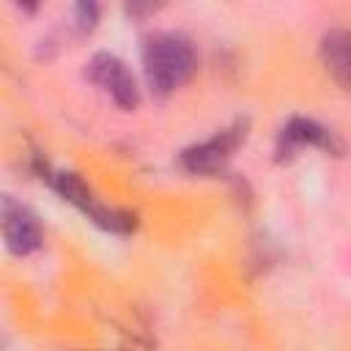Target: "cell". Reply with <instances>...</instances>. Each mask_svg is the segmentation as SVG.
Returning a JSON list of instances; mask_svg holds the SVG:
<instances>
[{"mask_svg":"<svg viewBox=\"0 0 351 351\" xmlns=\"http://www.w3.org/2000/svg\"><path fill=\"white\" fill-rule=\"evenodd\" d=\"M304 148H321V151H329V154H340L343 151V143L337 140V134L318 123L315 118H304V115H293L288 118L280 132H277V140H274V159L277 162H291L299 151Z\"/></svg>","mask_w":351,"mask_h":351,"instance_id":"5b68a950","label":"cell"},{"mask_svg":"<svg viewBox=\"0 0 351 351\" xmlns=\"http://www.w3.org/2000/svg\"><path fill=\"white\" fill-rule=\"evenodd\" d=\"M96 22H99V5L96 3H77L74 8H71V30L77 33V36H88V33H93V27H96Z\"/></svg>","mask_w":351,"mask_h":351,"instance_id":"ba28073f","label":"cell"},{"mask_svg":"<svg viewBox=\"0 0 351 351\" xmlns=\"http://www.w3.org/2000/svg\"><path fill=\"white\" fill-rule=\"evenodd\" d=\"M85 80L101 88L121 110H137L140 104V82L132 69L115 52H96L85 63Z\"/></svg>","mask_w":351,"mask_h":351,"instance_id":"277c9868","label":"cell"},{"mask_svg":"<svg viewBox=\"0 0 351 351\" xmlns=\"http://www.w3.org/2000/svg\"><path fill=\"white\" fill-rule=\"evenodd\" d=\"M0 222H3V241L11 255H33L44 247V228L33 208H27L22 200L5 195L3 208H0Z\"/></svg>","mask_w":351,"mask_h":351,"instance_id":"8992f818","label":"cell"},{"mask_svg":"<svg viewBox=\"0 0 351 351\" xmlns=\"http://www.w3.org/2000/svg\"><path fill=\"white\" fill-rule=\"evenodd\" d=\"M41 178H47V184L66 200L71 203L77 211H82L96 228L107 230V233H118L126 236L137 228V214L110 206L104 200L96 197V192L85 184V178L74 170H52V167H41Z\"/></svg>","mask_w":351,"mask_h":351,"instance_id":"7a4b0ae2","label":"cell"},{"mask_svg":"<svg viewBox=\"0 0 351 351\" xmlns=\"http://www.w3.org/2000/svg\"><path fill=\"white\" fill-rule=\"evenodd\" d=\"M247 132H250L247 118H236L233 123L217 129L211 137L186 145L178 154L181 170H186L189 176H217V173H222L225 165L230 162V156L247 140Z\"/></svg>","mask_w":351,"mask_h":351,"instance_id":"3957f363","label":"cell"},{"mask_svg":"<svg viewBox=\"0 0 351 351\" xmlns=\"http://www.w3.org/2000/svg\"><path fill=\"white\" fill-rule=\"evenodd\" d=\"M140 66L151 96L167 99L197 71V52L178 30H151L140 44Z\"/></svg>","mask_w":351,"mask_h":351,"instance_id":"6da1fadb","label":"cell"},{"mask_svg":"<svg viewBox=\"0 0 351 351\" xmlns=\"http://www.w3.org/2000/svg\"><path fill=\"white\" fill-rule=\"evenodd\" d=\"M318 58L326 74L343 88L351 90V27H332L321 36Z\"/></svg>","mask_w":351,"mask_h":351,"instance_id":"52a82bcc","label":"cell"}]
</instances>
